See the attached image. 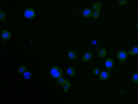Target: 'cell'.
<instances>
[{"label": "cell", "instance_id": "6da1fadb", "mask_svg": "<svg viewBox=\"0 0 138 104\" xmlns=\"http://www.w3.org/2000/svg\"><path fill=\"white\" fill-rule=\"evenodd\" d=\"M50 74L52 77L55 79L62 77L63 71L59 67L54 66H52L50 70Z\"/></svg>", "mask_w": 138, "mask_h": 104}, {"label": "cell", "instance_id": "7a4b0ae2", "mask_svg": "<svg viewBox=\"0 0 138 104\" xmlns=\"http://www.w3.org/2000/svg\"><path fill=\"white\" fill-rule=\"evenodd\" d=\"M24 15L26 18L28 19H33L36 16L35 11L34 9L29 8L24 11Z\"/></svg>", "mask_w": 138, "mask_h": 104}, {"label": "cell", "instance_id": "3957f363", "mask_svg": "<svg viewBox=\"0 0 138 104\" xmlns=\"http://www.w3.org/2000/svg\"><path fill=\"white\" fill-rule=\"evenodd\" d=\"M11 35V32L10 31L5 29L1 33V38L4 41L6 42L10 39Z\"/></svg>", "mask_w": 138, "mask_h": 104}, {"label": "cell", "instance_id": "277c9868", "mask_svg": "<svg viewBox=\"0 0 138 104\" xmlns=\"http://www.w3.org/2000/svg\"><path fill=\"white\" fill-rule=\"evenodd\" d=\"M128 54L127 52L124 51H120L118 52L117 55V58L120 61H125L127 59Z\"/></svg>", "mask_w": 138, "mask_h": 104}, {"label": "cell", "instance_id": "5b68a950", "mask_svg": "<svg viewBox=\"0 0 138 104\" xmlns=\"http://www.w3.org/2000/svg\"><path fill=\"white\" fill-rule=\"evenodd\" d=\"M110 76V74L108 72L103 71L100 72L99 75L100 79L103 81H106L108 80Z\"/></svg>", "mask_w": 138, "mask_h": 104}, {"label": "cell", "instance_id": "8992f818", "mask_svg": "<svg viewBox=\"0 0 138 104\" xmlns=\"http://www.w3.org/2000/svg\"><path fill=\"white\" fill-rule=\"evenodd\" d=\"M114 64V60L111 58H108L106 60L105 65L106 69L108 71H110L113 67Z\"/></svg>", "mask_w": 138, "mask_h": 104}, {"label": "cell", "instance_id": "52a82bcc", "mask_svg": "<svg viewBox=\"0 0 138 104\" xmlns=\"http://www.w3.org/2000/svg\"><path fill=\"white\" fill-rule=\"evenodd\" d=\"M93 56V55L92 53L87 52L83 55L81 58V60L83 62H88L92 59Z\"/></svg>", "mask_w": 138, "mask_h": 104}, {"label": "cell", "instance_id": "ba28073f", "mask_svg": "<svg viewBox=\"0 0 138 104\" xmlns=\"http://www.w3.org/2000/svg\"><path fill=\"white\" fill-rule=\"evenodd\" d=\"M93 12L90 9H86L84 10L82 12L83 16L85 18H90L92 17Z\"/></svg>", "mask_w": 138, "mask_h": 104}, {"label": "cell", "instance_id": "9c48e42d", "mask_svg": "<svg viewBox=\"0 0 138 104\" xmlns=\"http://www.w3.org/2000/svg\"><path fill=\"white\" fill-rule=\"evenodd\" d=\"M66 72L67 75L70 77H73L76 75V72L75 68L70 67L67 68Z\"/></svg>", "mask_w": 138, "mask_h": 104}, {"label": "cell", "instance_id": "30bf717a", "mask_svg": "<svg viewBox=\"0 0 138 104\" xmlns=\"http://www.w3.org/2000/svg\"><path fill=\"white\" fill-rule=\"evenodd\" d=\"M102 6V3L99 2H96L93 5L92 9L94 11H100Z\"/></svg>", "mask_w": 138, "mask_h": 104}, {"label": "cell", "instance_id": "8fae6325", "mask_svg": "<svg viewBox=\"0 0 138 104\" xmlns=\"http://www.w3.org/2000/svg\"><path fill=\"white\" fill-rule=\"evenodd\" d=\"M71 87V84L70 82L67 80H66L65 83L63 86V88L64 91L67 93Z\"/></svg>", "mask_w": 138, "mask_h": 104}, {"label": "cell", "instance_id": "7c38bea8", "mask_svg": "<svg viewBox=\"0 0 138 104\" xmlns=\"http://www.w3.org/2000/svg\"><path fill=\"white\" fill-rule=\"evenodd\" d=\"M128 53L130 55L135 56L138 54V47L135 46L128 51Z\"/></svg>", "mask_w": 138, "mask_h": 104}, {"label": "cell", "instance_id": "4fadbf2b", "mask_svg": "<svg viewBox=\"0 0 138 104\" xmlns=\"http://www.w3.org/2000/svg\"><path fill=\"white\" fill-rule=\"evenodd\" d=\"M68 56L71 59L74 60L77 58V55L75 51L71 50L69 51L68 53Z\"/></svg>", "mask_w": 138, "mask_h": 104}, {"label": "cell", "instance_id": "5bb4252c", "mask_svg": "<svg viewBox=\"0 0 138 104\" xmlns=\"http://www.w3.org/2000/svg\"><path fill=\"white\" fill-rule=\"evenodd\" d=\"M32 76V72L29 71H27L23 74V77L24 79L27 80H30Z\"/></svg>", "mask_w": 138, "mask_h": 104}, {"label": "cell", "instance_id": "9a60e30c", "mask_svg": "<svg viewBox=\"0 0 138 104\" xmlns=\"http://www.w3.org/2000/svg\"><path fill=\"white\" fill-rule=\"evenodd\" d=\"M107 52L105 49L102 48L100 49L98 52V56L100 58H102L105 57Z\"/></svg>", "mask_w": 138, "mask_h": 104}, {"label": "cell", "instance_id": "2e32d148", "mask_svg": "<svg viewBox=\"0 0 138 104\" xmlns=\"http://www.w3.org/2000/svg\"><path fill=\"white\" fill-rule=\"evenodd\" d=\"M27 71V68L26 66L24 65L21 66L18 68V73L21 74H23Z\"/></svg>", "mask_w": 138, "mask_h": 104}, {"label": "cell", "instance_id": "e0dca14e", "mask_svg": "<svg viewBox=\"0 0 138 104\" xmlns=\"http://www.w3.org/2000/svg\"><path fill=\"white\" fill-rule=\"evenodd\" d=\"M131 80L134 83H138V72L133 74L131 78Z\"/></svg>", "mask_w": 138, "mask_h": 104}, {"label": "cell", "instance_id": "ac0fdd59", "mask_svg": "<svg viewBox=\"0 0 138 104\" xmlns=\"http://www.w3.org/2000/svg\"><path fill=\"white\" fill-rule=\"evenodd\" d=\"M100 11H94L93 12L92 15L93 18L95 19H98L100 16Z\"/></svg>", "mask_w": 138, "mask_h": 104}, {"label": "cell", "instance_id": "d6986e66", "mask_svg": "<svg viewBox=\"0 0 138 104\" xmlns=\"http://www.w3.org/2000/svg\"><path fill=\"white\" fill-rule=\"evenodd\" d=\"M66 80L64 78L61 77L58 78L57 80V83L60 85H63L66 83Z\"/></svg>", "mask_w": 138, "mask_h": 104}, {"label": "cell", "instance_id": "ffe728a7", "mask_svg": "<svg viewBox=\"0 0 138 104\" xmlns=\"http://www.w3.org/2000/svg\"><path fill=\"white\" fill-rule=\"evenodd\" d=\"M1 19L0 21L1 22H3L4 21L6 17L5 13L1 9Z\"/></svg>", "mask_w": 138, "mask_h": 104}, {"label": "cell", "instance_id": "44dd1931", "mask_svg": "<svg viewBox=\"0 0 138 104\" xmlns=\"http://www.w3.org/2000/svg\"><path fill=\"white\" fill-rule=\"evenodd\" d=\"M100 72V69L98 68H95L93 70V74L96 76H99Z\"/></svg>", "mask_w": 138, "mask_h": 104}, {"label": "cell", "instance_id": "7402d4cb", "mask_svg": "<svg viewBox=\"0 0 138 104\" xmlns=\"http://www.w3.org/2000/svg\"><path fill=\"white\" fill-rule=\"evenodd\" d=\"M127 2V1L126 0L124 1H118V3L120 5H125Z\"/></svg>", "mask_w": 138, "mask_h": 104}, {"label": "cell", "instance_id": "603a6c76", "mask_svg": "<svg viewBox=\"0 0 138 104\" xmlns=\"http://www.w3.org/2000/svg\"><path fill=\"white\" fill-rule=\"evenodd\" d=\"M137 28L138 30V21L137 22Z\"/></svg>", "mask_w": 138, "mask_h": 104}]
</instances>
